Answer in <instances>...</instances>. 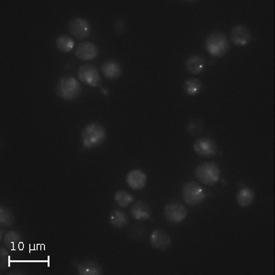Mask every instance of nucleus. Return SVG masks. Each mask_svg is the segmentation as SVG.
<instances>
[{"mask_svg":"<svg viewBox=\"0 0 275 275\" xmlns=\"http://www.w3.org/2000/svg\"><path fill=\"white\" fill-rule=\"evenodd\" d=\"M231 39L237 46H245L251 41V32L245 26L238 25L231 30Z\"/></svg>","mask_w":275,"mask_h":275,"instance_id":"obj_10","label":"nucleus"},{"mask_svg":"<svg viewBox=\"0 0 275 275\" xmlns=\"http://www.w3.org/2000/svg\"><path fill=\"white\" fill-rule=\"evenodd\" d=\"M99 50L92 42H82L75 50V55L81 61H92L98 57Z\"/></svg>","mask_w":275,"mask_h":275,"instance_id":"obj_11","label":"nucleus"},{"mask_svg":"<svg viewBox=\"0 0 275 275\" xmlns=\"http://www.w3.org/2000/svg\"><path fill=\"white\" fill-rule=\"evenodd\" d=\"M130 213L137 220H147L151 218V207L145 202H136L131 206Z\"/></svg>","mask_w":275,"mask_h":275,"instance_id":"obj_15","label":"nucleus"},{"mask_svg":"<svg viewBox=\"0 0 275 275\" xmlns=\"http://www.w3.org/2000/svg\"><path fill=\"white\" fill-rule=\"evenodd\" d=\"M77 270L80 275H100L102 274V269L97 261L84 260L77 266Z\"/></svg>","mask_w":275,"mask_h":275,"instance_id":"obj_17","label":"nucleus"},{"mask_svg":"<svg viewBox=\"0 0 275 275\" xmlns=\"http://www.w3.org/2000/svg\"><path fill=\"white\" fill-rule=\"evenodd\" d=\"M186 67L193 74H200L206 68V62L200 55H193L187 60Z\"/></svg>","mask_w":275,"mask_h":275,"instance_id":"obj_16","label":"nucleus"},{"mask_svg":"<svg viewBox=\"0 0 275 275\" xmlns=\"http://www.w3.org/2000/svg\"><path fill=\"white\" fill-rule=\"evenodd\" d=\"M56 92L61 99L74 100L81 95L82 86L74 77L63 76L56 85Z\"/></svg>","mask_w":275,"mask_h":275,"instance_id":"obj_3","label":"nucleus"},{"mask_svg":"<svg viewBox=\"0 0 275 275\" xmlns=\"http://www.w3.org/2000/svg\"><path fill=\"white\" fill-rule=\"evenodd\" d=\"M101 71L104 76L109 80L117 79L122 74V68L120 64L115 60H108L104 63Z\"/></svg>","mask_w":275,"mask_h":275,"instance_id":"obj_14","label":"nucleus"},{"mask_svg":"<svg viewBox=\"0 0 275 275\" xmlns=\"http://www.w3.org/2000/svg\"><path fill=\"white\" fill-rule=\"evenodd\" d=\"M2 241L8 249L14 250L17 247H19L20 242L22 241V235L19 231H10L7 232V234Z\"/></svg>","mask_w":275,"mask_h":275,"instance_id":"obj_20","label":"nucleus"},{"mask_svg":"<svg viewBox=\"0 0 275 275\" xmlns=\"http://www.w3.org/2000/svg\"><path fill=\"white\" fill-rule=\"evenodd\" d=\"M115 201L117 202L118 206L121 207H127L134 201V198L130 194H128V192L120 190L116 193Z\"/></svg>","mask_w":275,"mask_h":275,"instance_id":"obj_24","label":"nucleus"},{"mask_svg":"<svg viewBox=\"0 0 275 275\" xmlns=\"http://www.w3.org/2000/svg\"><path fill=\"white\" fill-rule=\"evenodd\" d=\"M109 221L110 224L116 228L126 227L129 223L128 215L125 212L118 210V209H115L111 212L109 216Z\"/></svg>","mask_w":275,"mask_h":275,"instance_id":"obj_18","label":"nucleus"},{"mask_svg":"<svg viewBox=\"0 0 275 275\" xmlns=\"http://www.w3.org/2000/svg\"><path fill=\"white\" fill-rule=\"evenodd\" d=\"M10 252L6 250L5 248H1L0 251V269L4 270L10 266Z\"/></svg>","mask_w":275,"mask_h":275,"instance_id":"obj_25","label":"nucleus"},{"mask_svg":"<svg viewBox=\"0 0 275 275\" xmlns=\"http://www.w3.org/2000/svg\"><path fill=\"white\" fill-rule=\"evenodd\" d=\"M6 234H7V231H6L4 228H2V230H1V240H3V239H4V237H5Z\"/></svg>","mask_w":275,"mask_h":275,"instance_id":"obj_27","label":"nucleus"},{"mask_svg":"<svg viewBox=\"0 0 275 275\" xmlns=\"http://www.w3.org/2000/svg\"><path fill=\"white\" fill-rule=\"evenodd\" d=\"M147 175L141 170H132L127 175V184L133 190H142L146 186Z\"/></svg>","mask_w":275,"mask_h":275,"instance_id":"obj_13","label":"nucleus"},{"mask_svg":"<svg viewBox=\"0 0 275 275\" xmlns=\"http://www.w3.org/2000/svg\"><path fill=\"white\" fill-rule=\"evenodd\" d=\"M182 196L184 201L191 206L201 204L206 197L204 188L196 182L186 184L182 188Z\"/></svg>","mask_w":275,"mask_h":275,"instance_id":"obj_5","label":"nucleus"},{"mask_svg":"<svg viewBox=\"0 0 275 275\" xmlns=\"http://www.w3.org/2000/svg\"><path fill=\"white\" fill-rule=\"evenodd\" d=\"M14 224V215L10 208L4 206L0 207V226L2 228H9Z\"/></svg>","mask_w":275,"mask_h":275,"instance_id":"obj_21","label":"nucleus"},{"mask_svg":"<svg viewBox=\"0 0 275 275\" xmlns=\"http://www.w3.org/2000/svg\"><path fill=\"white\" fill-rule=\"evenodd\" d=\"M79 80L92 87H98L101 84V77L99 70L92 64H84L78 71Z\"/></svg>","mask_w":275,"mask_h":275,"instance_id":"obj_7","label":"nucleus"},{"mask_svg":"<svg viewBox=\"0 0 275 275\" xmlns=\"http://www.w3.org/2000/svg\"><path fill=\"white\" fill-rule=\"evenodd\" d=\"M56 47L62 53H69L74 49V39L66 35H62L56 39Z\"/></svg>","mask_w":275,"mask_h":275,"instance_id":"obj_23","label":"nucleus"},{"mask_svg":"<svg viewBox=\"0 0 275 275\" xmlns=\"http://www.w3.org/2000/svg\"><path fill=\"white\" fill-rule=\"evenodd\" d=\"M82 144L86 149L99 147L107 138L106 128L99 123H90L82 131Z\"/></svg>","mask_w":275,"mask_h":275,"instance_id":"obj_1","label":"nucleus"},{"mask_svg":"<svg viewBox=\"0 0 275 275\" xmlns=\"http://www.w3.org/2000/svg\"><path fill=\"white\" fill-rule=\"evenodd\" d=\"M150 243L158 250H167L171 245V237L169 236L167 231L156 230L151 235Z\"/></svg>","mask_w":275,"mask_h":275,"instance_id":"obj_12","label":"nucleus"},{"mask_svg":"<svg viewBox=\"0 0 275 275\" xmlns=\"http://www.w3.org/2000/svg\"><path fill=\"white\" fill-rule=\"evenodd\" d=\"M195 175L199 182L207 187H211L218 182L220 169L215 162H204L197 167Z\"/></svg>","mask_w":275,"mask_h":275,"instance_id":"obj_4","label":"nucleus"},{"mask_svg":"<svg viewBox=\"0 0 275 275\" xmlns=\"http://www.w3.org/2000/svg\"><path fill=\"white\" fill-rule=\"evenodd\" d=\"M68 30L74 38L85 39L91 34V25L85 19L75 18L69 22Z\"/></svg>","mask_w":275,"mask_h":275,"instance_id":"obj_8","label":"nucleus"},{"mask_svg":"<svg viewBox=\"0 0 275 275\" xmlns=\"http://www.w3.org/2000/svg\"><path fill=\"white\" fill-rule=\"evenodd\" d=\"M206 50L213 57L221 58L230 51V43L226 35L222 32H213L206 38Z\"/></svg>","mask_w":275,"mask_h":275,"instance_id":"obj_2","label":"nucleus"},{"mask_svg":"<svg viewBox=\"0 0 275 275\" xmlns=\"http://www.w3.org/2000/svg\"><path fill=\"white\" fill-rule=\"evenodd\" d=\"M163 214L167 221L172 224H179L187 218V209L179 202H171L164 207Z\"/></svg>","mask_w":275,"mask_h":275,"instance_id":"obj_6","label":"nucleus"},{"mask_svg":"<svg viewBox=\"0 0 275 275\" xmlns=\"http://www.w3.org/2000/svg\"><path fill=\"white\" fill-rule=\"evenodd\" d=\"M194 150L197 155L204 158L213 157L217 152L216 143L208 138H201L194 143Z\"/></svg>","mask_w":275,"mask_h":275,"instance_id":"obj_9","label":"nucleus"},{"mask_svg":"<svg viewBox=\"0 0 275 275\" xmlns=\"http://www.w3.org/2000/svg\"><path fill=\"white\" fill-rule=\"evenodd\" d=\"M201 129V121L197 120V119H194V120H191L190 122H188V125H187V130H188V132L192 134V135H195V134L200 132Z\"/></svg>","mask_w":275,"mask_h":275,"instance_id":"obj_26","label":"nucleus"},{"mask_svg":"<svg viewBox=\"0 0 275 275\" xmlns=\"http://www.w3.org/2000/svg\"><path fill=\"white\" fill-rule=\"evenodd\" d=\"M184 89L189 96H197L203 90L201 82L196 78H189L184 84Z\"/></svg>","mask_w":275,"mask_h":275,"instance_id":"obj_22","label":"nucleus"},{"mask_svg":"<svg viewBox=\"0 0 275 275\" xmlns=\"http://www.w3.org/2000/svg\"><path fill=\"white\" fill-rule=\"evenodd\" d=\"M102 91H103L104 94H105V95H108V91H106V90H105V89H102Z\"/></svg>","mask_w":275,"mask_h":275,"instance_id":"obj_28","label":"nucleus"},{"mask_svg":"<svg viewBox=\"0 0 275 275\" xmlns=\"http://www.w3.org/2000/svg\"><path fill=\"white\" fill-rule=\"evenodd\" d=\"M254 199H255V193L253 190H251V188H248V187L241 188L237 195L238 204L243 207L251 206L254 201Z\"/></svg>","mask_w":275,"mask_h":275,"instance_id":"obj_19","label":"nucleus"}]
</instances>
